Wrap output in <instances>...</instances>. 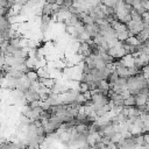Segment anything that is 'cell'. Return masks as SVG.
<instances>
[{
  "label": "cell",
  "instance_id": "obj_1",
  "mask_svg": "<svg viewBox=\"0 0 149 149\" xmlns=\"http://www.w3.org/2000/svg\"><path fill=\"white\" fill-rule=\"evenodd\" d=\"M26 77H27V79L30 80L31 83L37 81L38 78H40L37 71H35V69H29V70H27V72H26Z\"/></svg>",
  "mask_w": 149,
  "mask_h": 149
},
{
  "label": "cell",
  "instance_id": "obj_4",
  "mask_svg": "<svg viewBox=\"0 0 149 149\" xmlns=\"http://www.w3.org/2000/svg\"><path fill=\"white\" fill-rule=\"evenodd\" d=\"M1 52H2V51H1V49H0V54H1Z\"/></svg>",
  "mask_w": 149,
  "mask_h": 149
},
{
  "label": "cell",
  "instance_id": "obj_2",
  "mask_svg": "<svg viewBox=\"0 0 149 149\" xmlns=\"http://www.w3.org/2000/svg\"><path fill=\"white\" fill-rule=\"evenodd\" d=\"M123 104H125V106H135V105H136L135 95L130 94V95H129L128 98H126V99L123 100Z\"/></svg>",
  "mask_w": 149,
  "mask_h": 149
},
{
  "label": "cell",
  "instance_id": "obj_3",
  "mask_svg": "<svg viewBox=\"0 0 149 149\" xmlns=\"http://www.w3.org/2000/svg\"><path fill=\"white\" fill-rule=\"evenodd\" d=\"M146 111L149 112V98L147 99V102H146Z\"/></svg>",
  "mask_w": 149,
  "mask_h": 149
}]
</instances>
